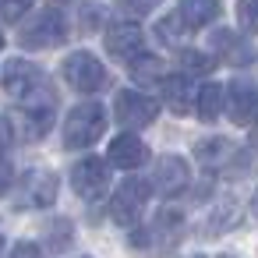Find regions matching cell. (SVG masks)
Masks as SVG:
<instances>
[{
  "mask_svg": "<svg viewBox=\"0 0 258 258\" xmlns=\"http://www.w3.org/2000/svg\"><path fill=\"white\" fill-rule=\"evenodd\" d=\"M8 258H43V251H39V244H32V240H18Z\"/></svg>",
  "mask_w": 258,
  "mask_h": 258,
  "instance_id": "25",
  "label": "cell"
},
{
  "mask_svg": "<svg viewBox=\"0 0 258 258\" xmlns=\"http://www.w3.org/2000/svg\"><path fill=\"white\" fill-rule=\"evenodd\" d=\"M237 22L244 32H258V0H244L237 4Z\"/></svg>",
  "mask_w": 258,
  "mask_h": 258,
  "instance_id": "23",
  "label": "cell"
},
{
  "mask_svg": "<svg viewBox=\"0 0 258 258\" xmlns=\"http://www.w3.org/2000/svg\"><path fill=\"white\" fill-rule=\"evenodd\" d=\"M223 110L233 124L247 127L258 120V82H247V78H237L230 82L226 96H223Z\"/></svg>",
  "mask_w": 258,
  "mask_h": 258,
  "instance_id": "8",
  "label": "cell"
},
{
  "mask_svg": "<svg viewBox=\"0 0 258 258\" xmlns=\"http://www.w3.org/2000/svg\"><path fill=\"white\" fill-rule=\"evenodd\" d=\"M46 240H50V247H68V244H71V223H68V219H53Z\"/></svg>",
  "mask_w": 258,
  "mask_h": 258,
  "instance_id": "24",
  "label": "cell"
},
{
  "mask_svg": "<svg viewBox=\"0 0 258 258\" xmlns=\"http://www.w3.org/2000/svg\"><path fill=\"white\" fill-rule=\"evenodd\" d=\"M0 46H4V32H0Z\"/></svg>",
  "mask_w": 258,
  "mask_h": 258,
  "instance_id": "33",
  "label": "cell"
},
{
  "mask_svg": "<svg viewBox=\"0 0 258 258\" xmlns=\"http://www.w3.org/2000/svg\"><path fill=\"white\" fill-rule=\"evenodd\" d=\"M64 82L75 89V92H99V89H106V68L92 57V53H85V50H78V53H71L68 60H64Z\"/></svg>",
  "mask_w": 258,
  "mask_h": 258,
  "instance_id": "7",
  "label": "cell"
},
{
  "mask_svg": "<svg viewBox=\"0 0 258 258\" xmlns=\"http://www.w3.org/2000/svg\"><path fill=\"white\" fill-rule=\"evenodd\" d=\"M8 145H11V124L0 117V159H8Z\"/></svg>",
  "mask_w": 258,
  "mask_h": 258,
  "instance_id": "26",
  "label": "cell"
},
{
  "mask_svg": "<svg viewBox=\"0 0 258 258\" xmlns=\"http://www.w3.org/2000/svg\"><path fill=\"white\" fill-rule=\"evenodd\" d=\"M142 46H145V36L135 22H113L106 29V50L113 60H138L142 57Z\"/></svg>",
  "mask_w": 258,
  "mask_h": 258,
  "instance_id": "12",
  "label": "cell"
},
{
  "mask_svg": "<svg viewBox=\"0 0 258 258\" xmlns=\"http://www.w3.org/2000/svg\"><path fill=\"white\" fill-rule=\"evenodd\" d=\"M106 131V106L89 99V103H78L71 106L68 120H64V145L68 149H89L103 138Z\"/></svg>",
  "mask_w": 258,
  "mask_h": 258,
  "instance_id": "3",
  "label": "cell"
},
{
  "mask_svg": "<svg viewBox=\"0 0 258 258\" xmlns=\"http://www.w3.org/2000/svg\"><path fill=\"white\" fill-rule=\"evenodd\" d=\"M145 142L135 135V131H124V135H117L113 142H110V156H106V163H113L117 170H138L142 163H145Z\"/></svg>",
  "mask_w": 258,
  "mask_h": 258,
  "instance_id": "14",
  "label": "cell"
},
{
  "mask_svg": "<svg viewBox=\"0 0 258 258\" xmlns=\"http://www.w3.org/2000/svg\"><path fill=\"white\" fill-rule=\"evenodd\" d=\"M191 258H205V254H191Z\"/></svg>",
  "mask_w": 258,
  "mask_h": 258,
  "instance_id": "34",
  "label": "cell"
},
{
  "mask_svg": "<svg viewBox=\"0 0 258 258\" xmlns=\"http://www.w3.org/2000/svg\"><path fill=\"white\" fill-rule=\"evenodd\" d=\"M25 11H32L29 4H4V8H0V15H4V18H22Z\"/></svg>",
  "mask_w": 258,
  "mask_h": 258,
  "instance_id": "27",
  "label": "cell"
},
{
  "mask_svg": "<svg viewBox=\"0 0 258 258\" xmlns=\"http://www.w3.org/2000/svg\"><path fill=\"white\" fill-rule=\"evenodd\" d=\"M187 184H191V170H187V163H184L180 156H163V159L156 163L152 187H156L159 195L173 198V195H180Z\"/></svg>",
  "mask_w": 258,
  "mask_h": 258,
  "instance_id": "13",
  "label": "cell"
},
{
  "mask_svg": "<svg viewBox=\"0 0 258 258\" xmlns=\"http://www.w3.org/2000/svg\"><path fill=\"white\" fill-rule=\"evenodd\" d=\"M237 216H240V205H237L233 198H223V202H219V209L209 216L205 233H209V237H216V233H223L226 226H237Z\"/></svg>",
  "mask_w": 258,
  "mask_h": 258,
  "instance_id": "21",
  "label": "cell"
},
{
  "mask_svg": "<svg viewBox=\"0 0 258 258\" xmlns=\"http://www.w3.org/2000/svg\"><path fill=\"white\" fill-rule=\"evenodd\" d=\"M8 184H11V163H8V159H0V191H4Z\"/></svg>",
  "mask_w": 258,
  "mask_h": 258,
  "instance_id": "28",
  "label": "cell"
},
{
  "mask_svg": "<svg viewBox=\"0 0 258 258\" xmlns=\"http://www.w3.org/2000/svg\"><path fill=\"white\" fill-rule=\"evenodd\" d=\"M223 96H226V89H223V85L205 82V85L198 89V96H195V113H198L205 124L219 120V113H223Z\"/></svg>",
  "mask_w": 258,
  "mask_h": 258,
  "instance_id": "18",
  "label": "cell"
},
{
  "mask_svg": "<svg viewBox=\"0 0 258 258\" xmlns=\"http://www.w3.org/2000/svg\"><path fill=\"white\" fill-rule=\"evenodd\" d=\"M212 50H216L226 64H233V68H244V64H251V60H254L251 43H247V39H240L237 32H230V29L212 32Z\"/></svg>",
  "mask_w": 258,
  "mask_h": 258,
  "instance_id": "15",
  "label": "cell"
},
{
  "mask_svg": "<svg viewBox=\"0 0 258 258\" xmlns=\"http://www.w3.org/2000/svg\"><path fill=\"white\" fill-rule=\"evenodd\" d=\"M163 96H166V106H170L177 117H184L187 110H195V96H198V89L191 85L187 75H166V82H163Z\"/></svg>",
  "mask_w": 258,
  "mask_h": 258,
  "instance_id": "16",
  "label": "cell"
},
{
  "mask_svg": "<svg viewBox=\"0 0 258 258\" xmlns=\"http://www.w3.org/2000/svg\"><path fill=\"white\" fill-rule=\"evenodd\" d=\"M113 113L124 127H145L159 117V103L149 99L145 92H117V103H113Z\"/></svg>",
  "mask_w": 258,
  "mask_h": 258,
  "instance_id": "10",
  "label": "cell"
},
{
  "mask_svg": "<svg viewBox=\"0 0 258 258\" xmlns=\"http://www.w3.org/2000/svg\"><path fill=\"white\" fill-rule=\"evenodd\" d=\"M180 237H184V212L180 209H163L149 226H142V230L131 233V244L138 247V254L159 258V254L173 251L180 244Z\"/></svg>",
  "mask_w": 258,
  "mask_h": 258,
  "instance_id": "2",
  "label": "cell"
},
{
  "mask_svg": "<svg viewBox=\"0 0 258 258\" xmlns=\"http://www.w3.org/2000/svg\"><path fill=\"white\" fill-rule=\"evenodd\" d=\"M0 258H4V237H0Z\"/></svg>",
  "mask_w": 258,
  "mask_h": 258,
  "instance_id": "32",
  "label": "cell"
},
{
  "mask_svg": "<svg viewBox=\"0 0 258 258\" xmlns=\"http://www.w3.org/2000/svg\"><path fill=\"white\" fill-rule=\"evenodd\" d=\"M0 78H4V89L22 103V110L25 106H39V103H57L46 75L39 68H32L29 60H8L4 71H0Z\"/></svg>",
  "mask_w": 258,
  "mask_h": 258,
  "instance_id": "1",
  "label": "cell"
},
{
  "mask_svg": "<svg viewBox=\"0 0 258 258\" xmlns=\"http://www.w3.org/2000/svg\"><path fill=\"white\" fill-rule=\"evenodd\" d=\"M149 198H152V184L142 180V177H127V180L117 187V195H113V223L135 226V223L142 219Z\"/></svg>",
  "mask_w": 258,
  "mask_h": 258,
  "instance_id": "6",
  "label": "cell"
},
{
  "mask_svg": "<svg viewBox=\"0 0 258 258\" xmlns=\"http://www.w3.org/2000/svg\"><path fill=\"white\" fill-rule=\"evenodd\" d=\"M177 60H180V75H187V78H195V75H209V71L219 64L212 53H202V50H195V46H184V50L177 53Z\"/></svg>",
  "mask_w": 258,
  "mask_h": 258,
  "instance_id": "20",
  "label": "cell"
},
{
  "mask_svg": "<svg viewBox=\"0 0 258 258\" xmlns=\"http://www.w3.org/2000/svg\"><path fill=\"white\" fill-rule=\"evenodd\" d=\"M124 11H127V15H149L152 4H124Z\"/></svg>",
  "mask_w": 258,
  "mask_h": 258,
  "instance_id": "29",
  "label": "cell"
},
{
  "mask_svg": "<svg viewBox=\"0 0 258 258\" xmlns=\"http://www.w3.org/2000/svg\"><path fill=\"white\" fill-rule=\"evenodd\" d=\"M64 36H68V29H64L60 8H39V15L18 32V46L22 50H46V46L64 43Z\"/></svg>",
  "mask_w": 258,
  "mask_h": 258,
  "instance_id": "4",
  "label": "cell"
},
{
  "mask_svg": "<svg viewBox=\"0 0 258 258\" xmlns=\"http://www.w3.org/2000/svg\"><path fill=\"white\" fill-rule=\"evenodd\" d=\"M251 145L258 149V120H254V135H251Z\"/></svg>",
  "mask_w": 258,
  "mask_h": 258,
  "instance_id": "31",
  "label": "cell"
},
{
  "mask_svg": "<svg viewBox=\"0 0 258 258\" xmlns=\"http://www.w3.org/2000/svg\"><path fill=\"white\" fill-rule=\"evenodd\" d=\"M195 159L205 166V170H212V173H219V170H226L230 173V166H247V156L233 145V142H226V138H202L198 145H195Z\"/></svg>",
  "mask_w": 258,
  "mask_h": 258,
  "instance_id": "9",
  "label": "cell"
},
{
  "mask_svg": "<svg viewBox=\"0 0 258 258\" xmlns=\"http://www.w3.org/2000/svg\"><path fill=\"white\" fill-rule=\"evenodd\" d=\"M219 15V4L216 0H184V4H177V18L187 32H198L202 25H209L212 18Z\"/></svg>",
  "mask_w": 258,
  "mask_h": 258,
  "instance_id": "17",
  "label": "cell"
},
{
  "mask_svg": "<svg viewBox=\"0 0 258 258\" xmlns=\"http://www.w3.org/2000/svg\"><path fill=\"white\" fill-rule=\"evenodd\" d=\"M223 258H226V254H223Z\"/></svg>",
  "mask_w": 258,
  "mask_h": 258,
  "instance_id": "35",
  "label": "cell"
},
{
  "mask_svg": "<svg viewBox=\"0 0 258 258\" xmlns=\"http://www.w3.org/2000/svg\"><path fill=\"white\" fill-rule=\"evenodd\" d=\"M57 187H60V180H57V173L46 170V166H32V170L22 177V184H18L22 202H25V205H36V209L53 205V202H57Z\"/></svg>",
  "mask_w": 258,
  "mask_h": 258,
  "instance_id": "11",
  "label": "cell"
},
{
  "mask_svg": "<svg viewBox=\"0 0 258 258\" xmlns=\"http://www.w3.org/2000/svg\"><path fill=\"white\" fill-rule=\"evenodd\" d=\"M131 78H135L138 85H163V82H166V68H163L159 57L142 53L138 60H131Z\"/></svg>",
  "mask_w": 258,
  "mask_h": 258,
  "instance_id": "19",
  "label": "cell"
},
{
  "mask_svg": "<svg viewBox=\"0 0 258 258\" xmlns=\"http://www.w3.org/2000/svg\"><path fill=\"white\" fill-rule=\"evenodd\" d=\"M71 187H75L78 198L99 202V198L110 191V166H106V159H99V156L78 159L75 170H71Z\"/></svg>",
  "mask_w": 258,
  "mask_h": 258,
  "instance_id": "5",
  "label": "cell"
},
{
  "mask_svg": "<svg viewBox=\"0 0 258 258\" xmlns=\"http://www.w3.org/2000/svg\"><path fill=\"white\" fill-rule=\"evenodd\" d=\"M184 36H187V29L180 25V18H177V11H173V15H166V18L159 22V39H163L166 46H177V43H180Z\"/></svg>",
  "mask_w": 258,
  "mask_h": 258,
  "instance_id": "22",
  "label": "cell"
},
{
  "mask_svg": "<svg viewBox=\"0 0 258 258\" xmlns=\"http://www.w3.org/2000/svg\"><path fill=\"white\" fill-rule=\"evenodd\" d=\"M251 212H254V216H258V191H254V195H251Z\"/></svg>",
  "mask_w": 258,
  "mask_h": 258,
  "instance_id": "30",
  "label": "cell"
}]
</instances>
